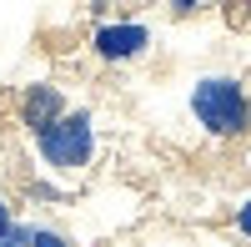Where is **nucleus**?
<instances>
[{
	"instance_id": "1",
	"label": "nucleus",
	"mask_w": 251,
	"mask_h": 247,
	"mask_svg": "<svg viewBox=\"0 0 251 247\" xmlns=\"http://www.w3.org/2000/svg\"><path fill=\"white\" fill-rule=\"evenodd\" d=\"M186 106H191L196 126L206 136H216V141H236V136L251 131V91L236 76H201L191 86Z\"/></svg>"
},
{
	"instance_id": "2",
	"label": "nucleus",
	"mask_w": 251,
	"mask_h": 247,
	"mask_svg": "<svg viewBox=\"0 0 251 247\" xmlns=\"http://www.w3.org/2000/svg\"><path fill=\"white\" fill-rule=\"evenodd\" d=\"M30 147H35V156H40L46 172L80 177V172H91V161H96V116L80 111V106H71L55 126H46L40 136H30Z\"/></svg>"
},
{
	"instance_id": "3",
	"label": "nucleus",
	"mask_w": 251,
	"mask_h": 247,
	"mask_svg": "<svg viewBox=\"0 0 251 247\" xmlns=\"http://www.w3.org/2000/svg\"><path fill=\"white\" fill-rule=\"evenodd\" d=\"M151 40H156L151 26H141V20H100L91 31V51L106 66H131V61L151 56Z\"/></svg>"
},
{
	"instance_id": "4",
	"label": "nucleus",
	"mask_w": 251,
	"mask_h": 247,
	"mask_svg": "<svg viewBox=\"0 0 251 247\" xmlns=\"http://www.w3.org/2000/svg\"><path fill=\"white\" fill-rule=\"evenodd\" d=\"M66 111H71V101H66L60 86H50V81H35V86L20 91V126H25V136H40L46 126H55Z\"/></svg>"
},
{
	"instance_id": "5",
	"label": "nucleus",
	"mask_w": 251,
	"mask_h": 247,
	"mask_svg": "<svg viewBox=\"0 0 251 247\" xmlns=\"http://www.w3.org/2000/svg\"><path fill=\"white\" fill-rule=\"evenodd\" d=\"M35 242V222H10V232H5V242H0V247H30Z\"/></svg>"
},
{
	"instance_id": "6",
	"label": "nucleus",
	"mask_w": 251,
	"mask_h": 247,
	"mask_svg": "<svg viewBox=\"0 0 251 247\" xmlns=\"http://www.w3.org/2000/svg\"><path fill=\"white\" fill-rule=\"evenodd\" d=\"M30 247H75L66 232H60V227H46V222H35V242Z\"/></svg>"
},
{
	"instance_id": "7",
	"label": "nucleus",
	"mask_w": 251,
	"mask_h": 247,
	"mask_svg": "<svg viewBox=\"0 0 251 247\" xmlns=\"http://www.w3.org/2000/svg\"><path fill=\"white\" fill-rule=\"evenodd\" d=\"M231 232L251 242V197H241V202H236V207H231Z\"/></svg>"
},
{
	"instance_id": "8",
	"label": "nucleus",
	"mask_w": 251,
	"mask_h": 247,
	"mask_svg": "<svg viewBox=\"0 0 251 247\" xmlns=\"http://www.w3.org/2000/svg\"><path fill=\"white\" fill-rule=\"evenodd\" d=\"M10 222H15V207L5 197H0V242H5V232H10Z\"/></svg>"
},
{
	"instance_id": "9",
	"label": "nucleus",
	"mask_w": 251,
	"mask_h": 247,
	"mask_svg": "<svg viewBox=\"0 0 251 247\" xmlns=\"http://www.w3.org/2000/svg\"><path fill=\"white\" fill-rule=\"evenodd\" d=\"M166 5H171V10H201L206 0H166Z\"/></svg>"
}]
</instances>
